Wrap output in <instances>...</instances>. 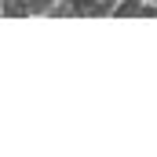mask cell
I'll return each instance as SVG.
<instances>
[{
  "mask_svg": "<svg viewBox=\"0 0 157 157\" xmlns=\"http://www.w3.org/2000/svg\"><path fill=\"white\" fill-rule=\"evenodd\" d=\"M143 4H146V0H121L117 11H113V18H139Z\"/></svg>",
  "mask_w": 157,
  "mask_h": 157,
  "instance_id": "obj_3",
  "label": "cell"
},
{
  "mask_svg": "<svg viewBox=\"0 0 157 157\" xmlns=\"http://www.w3.org/2000/svg\"><path fill=\"white\" fill-rule=\"evenodd\" d=\"M26 4H29L33 18H48V15H51V7H55L59 0H26Z\"/></svg>",
  "mask_w": 157,
  "mask_h": 157,
  "instance_id": "obj_4",
  "label": "cell"
},
{
  "mask_svg": "<svg viewBox=\"0 0 157 157\" xmlns=\"http://www.w3.org/2000/svg\"><path fill=\"white\" fill-rule=\"evenodd\" d=\"M4 18H33L26 0H4Z\"/></svg>",
  "mask_w": 157,
  "mask_h": 157,
  "instance_id": "obj_1",
  "label": "cell"
},
{
  "mask_svg": "<svg viewBox=\"0 0 157 157\" xmlns=\"http://www.w3.org/2000/svg\"><path fill=\"white\" fill-rule=\"evenodd\" d=\"M117 4H121V0H91V11H88V18H113Z\"/></svg>",
  "mask_w": 157,
  "mask_h": 157,
  "instance_id": "obj_2",
  "label": "cell"
},
{
  "mask_svg": "<svg viewBox=\"0 0 157 157\" xmlns=\"http://www.w3.org/2000/svg\"><path fill=\"white\" fill-rule=\"evenodd\" d=\"M154 4H157V0H154Z\"/></svg>",
  "mask_w": 157,
  "mask_h": 157,
  "instance_id": "obj_5",
  "label": "cell"
}]
</instances>
